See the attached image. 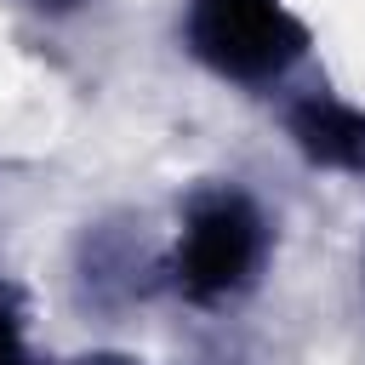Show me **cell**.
Here are the masks:
<instances>
[{
    "mask_svg": "<svg viewBox=\"0 0 365 365\" xmlns=\"http://www.w3.org/2000/svg\"><path fill=\"white\" fill-rule=\"evenodd\" d=\"M268 245H274V228H268L262 205L234 182H211L182 205V228H177L165 279L182 302L222 308L257 285Z\"/></svg>",
    "mask_w": 365,
    "mask_h": 365,
    "instance_id": "cell-1",
    "label": "cell"
},
{
    "mask_svg": "<svg viewBox=\"0 0 365 365\" xmlns=\"http://www.w3.org/2000/svg\"><path fill=\"white\" fill-rule=\"evenodd\" d=\"M182 46L228 86H274L308 51V23L285 0H188Z\"/></svg>",
    "mask_w": 365,
    "mask_h": 365,
    "instance_id": "cell-2",
    "label": "cell"
},
{
    "mask_svg": "<svg viewBox=\"0 0 365 365\" xmlns=\"http://www.w3.org/2000/svg\"><path fill=\"white\" fill-rule=\"evenodd\" d=\"M285 131L308 165L365 177V108L342 103L331 91H308L285 108Z\"/></svg>",
    "mask_w": 365,
    "mask_h": 365,
    "instance_id": "cell-3",
    "label": "cell"
},
{
    "mask_svg": "<svg viewBox=\"0 0 365 365\" xmlns=\"http://www.w3.org/2000/svg\"><path fill=\"white\" fill-rule=\"evenodd\" d=\"M0 365H34V354H29V302L11 279H0Z\"/></svg>",
    "mask_w": 365,
    "mask_h": 365,
    "instance_id": "cell-4",
    "label": "cell"
},
{
    "mask_svg": "<svg viewBox=\"0 0 365 365\" xmlns=\"http://www.w3.org/2000/svg\"><path fill=\"white\" fill-rule=\"evenodd\" d=\"M34 11H74V6H86V0H29Z\"/></svg>",
    "mask_w": 365,
    "mask_h": 365,
    "instance_id": "cell-5",
    "label": "cell"
},
{
    "mask_svg": "<svg viewBox=\"0 0 365 365\" xmlns=\"http://www.w3.org/2000/svg\"><path fill=\"white\" fill-rule=\"evenodd\" d=\"M74 365H131V359H120V354H91V359H74Z\"/></svg>",
    "mask_w": 365,
    "mask_h": 365,
    "instance_id": "cell-6",
    "label": "cell"
}]
</instances>
